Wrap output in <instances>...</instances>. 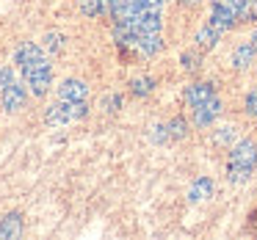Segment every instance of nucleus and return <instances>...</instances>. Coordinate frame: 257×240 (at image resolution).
I'll return each mask as SVG.
<instances>
[{"label":"nucleus","mask_w":257,"mask_h":240,"mask_svg":"<svg viewBox=\"0 0 257 240\" xmlns=\"http://www.w3.org/2000/svg\"><path fill=\"white\" fill-rule=\"evenodd\" d=\"M23 80L31 86V91H34L36 97H42V94H47L50 86H53V67L45 58H39V61L23 67Z\"/></svg>","instance_id":"nucleus-1"},{"label":"nucleus","mask_w":257,"mask_h":240,"mask_svg":"<svg viewBox=\"0 0 257 240\" xmlns=\"http://www.w3.org/2000/svg\"><path fill=\"white\" fill-rule=\"evenodd\" d=\"M229 163L254 171V166H257V144H254V141H249V138L238 141V144L232 146V152H229Z\"/></svg>","instance_id":"nucleus-2"},{"label":"nucleus","mask_w":257,"mask_h":240,"mask_svg":"<svg viewBox=\"0 0 257 240\" xmlns=\"http://www.w3.org/2000/svg\"><path fill=\"white\" fill-rule=\"evenodd\" d=\"M210 23L216 25V28H221V31H232L240 20H238V12H235V9H229L227 3H221V0H213Z\"/></svg>","instance_id":"nucleus-3"},{"label":"nucleus","mask_w":257,"mask_h":240,"mask_svg":"<svg viewBox=\"0 0 257 240\" xmlns=\"http://www.w3.org/2000/svg\"><path fill=\"white\" fill-rule=\"evenodd\" d=\"M218 113H221V100H218V97H210L207 102H202V105L194 108V124L196 127H210L218 119Z\"/></svg>","instance_id":"nucleus-4"},{"label":"nucleus","mask_w":257,"mask_h":240,"mask_svg":"<svg viewBox=\"0 0 257 240\" xmlns=\"http://www.w3.org/2000/svg\"><path fill=\"white\" fill-rule=\"evenodd\" d=\"M86 94H89V86L78 78H67L58 86V100H64V102H83Z\"/></svg>","instance_id":"nucleus-5"},{"label":"nucleus","mask_w":257,"mask_h":240,"mask_svg":"<svg viewBox=\"0 0 257 240\" xmlns=\"http://www.w3.org/2000/svg\"><path fill=\"white\" fill-rule=\"evenodd\" d=\"M0 100H3V108H6L9 113L20 111V108L25 105V100H28V94H25V86H20V83L6 86V89L0 91Z\"/></svg>","instance_id":"nucleus-6"},{"label":"nucleus","mask_w":257,"mask_h":240,"mask_svg":"<svg viewBox=\"0 0 257 240\" xmlns=\"http://www.w3.org/2000/svg\"><path fill=\"white\" fill-rule=\"evenodd\" d=\"M136 23H139V31L141 34H161V9L158 6H150L147 12H141L139 17H136Z\"/></svg>","instance_id":"nucleus-7"},{"label":"nucleus","mask_w":257,"mask_h":240,"mask_svg":"<svg viewBox=\"0 0 257 240\" xmlns=\"http://www.w3.org/2000/svg\"><path fill=\"white\" fill-rule=\"evenodd\" d=\"M221 34H224V31L216 28V25L207 20V23L196 31V47H199V50H213V47L218 45V39H221Z\"/></svg>","instance_id":"nucleus-8"},{"label":"nucleus","mask_w":257,"mask_h":240,"mask_svg":"<svg viewBox=\"0 0 257 240\" xmlns=\"http://www.w3.org/2000/svg\"><path fill=\"white\" fill-rule=\"evenodd\" d=\"M23 234V215L20 212H9L0 218V240H17Z\"/></svg>","instance_id":"nucleus-9"},{"label":"nucleus","mask_w":257,"mask_h":240,"mask_svg":"<svg viewBox=\"0 0 257 240\" xmlns=\"http://www.w3.org/2000/svg\"><path fill=\"white\" fill-rule=\"evenodd\" d=\"M210 97H216V89H213V83H194L185 89V102H188L191 108L202 105V102H207Z\"/></svg>","instance_id":"nucleus-10"},{"label":"nucleus","mask_w":257,"mask_h":240,"mask_svg":"<svg viewBox=\"0 0 257 240\" xmlns=\"http://www.w3.org/2000/svg\"><path fill=\"white\" fill-rule=\"evenodd\" d=\"M39 58H45V53H42V45H36V42H25V45H20L17 53H14V64H20V69L34 64V61H39Z\"/></svg>","instance_id":"nucleus-11"},{"label":"nucleus","mask_w":257,"mask_h":240,"mask_svg":"<svg viewBox=\"0 0 257 240\" xmlns=\"http://www.w3.org/2000/svg\"><path fill=\"white\" fill-rule=\"evenodd\" d=\"M72 122V113H69V102L58 100L56 105H50L45 111V124H50V127H58V124H67Z\"/></svg>","instance_id":"nucleus-12"},{"label":"nucleus","mask_w":257,"mask_h":240,"mask_svg":"<svg viewBox=\"0 0 257 240\" xmlns=\"http://www.w3.org/2000/svg\"><path fill=\"white\" fill-rule=\"evenodd\" d=\"M254 58H257L254 45H251V42H243V45H238L232 50V67L235 69H249L251 64H254Z\"/></svg>","instance_id":"nucleus-13"},{"label":"nucleus","mask_w":257,"mask_h":240,"mask_svg":"<svg viewBox=\"0 0 257 240\" xmlns=\"http://www.w3.org/2000/svg\"><path fill=\"white\" fill-rule=\"evenodd\" d=\"M213 196V179L210 177H199V179H194V185L188 188V201H205V199H210Z\"/></svg>","instance_id":"nucleus-14"},{"label":"nucleus","mask_w":257,"mask_h":240,"mask_svg":"<svg viewBox=\"0 0 257 240\" xmlns=\"http://www.w3.org/2000/svg\"><path fill=\"white\" fill-rule=\"evenodd\" d=\"M136 47H139L144 56H158V53L163 50V39H161V34H141V39Z\"/></svg>","instance_id":"nucleus-15"},{"label":"nucleus","mask_w":257,"mask_h":240,"mask_svg":"<svg viewBox=\"0 0 257 240\" xmlns=\"http://www.w3.org/2000/svg\"><path fill=\"white\" fill-rule=\"evenodd\" d=\"M42 42H45L47 53H61L64 47H67V34H61V31H47Z\"/></svg>","instance_id":"nucleus-16"},{"label":"nucleus","mask_w":257,"mask_h":240,"mask_svg":"<svg viewBox=\"0 0 257 240\" xmlns=\"http://www.w3.org/2000/svg\"><path fill=\"white\" fill-rule=\"evenodd\" d=\"M152 91H155V80H152V78L130 80V94H133V97H147V94H152Z\"/></svg>","instance_id":"nucleus-17"},{"label":"nucleus","mask_w":257,"mask_h":240,"mask_svg":"<svg viewBox=\"0 0 257 240\" xmlns=\"http://www.w3.org/2000/svg\"><path fill=\"white\" fill-rule=\"evenodd\" d=\"M80 14H86V17H100L102 12H108L105 9V0H80Z\"/></svg>","instance_id":"nucleus-18"},{"label":"nucleus","mask_w":257,"mask_h":240,"mask_svg":"<svg viewBox=\"0 0 257 240\" xmlns=\"http://www.w3.org/2000/svg\"><path fill=\"white\" fill-rule=\"evenodd\" d=\"M169 135H172V141H180L188 135V122H185L183 116H174L172 122H169Z\"/></svg>","instance_id":"nucleus-19"},{"label":"nucleus","mask_w":257,"mask_h":240,"mask_svg":"<svg viewBox=\"0 0 257 240\" xmlns=\"http://www.w3.org/2000/svg\"><path fill=\"white\" fill-rule=\"evenodd\" d=\"M238 20L240 23H254L257 20V0H243V6L238 12Z\"/></svg>","instance_id":"nucleus-20"},{"label":"nucleus","mask_w":257,"mask_h":240,"mask_svg":"<svg viewBox=\"0 0 257 240\" xmlns=\"http://www.w3.org/2000/svg\"><path fill=\"white\" fill-rule=\"evenodd\" d=\"M227 174H229V179H232V182H246V179L251 177V171H249V168H240V166H232V163H229Z\"/></svg>","instance_id":"nucleus-21"},{"label":"nucleus","mask_w":257,"mask_h":240,"mask_svg":"<svg viewBox=\"0 0 257 240\" xmlns=\"http://www.w3.org/2000/svg\"><path fill=\"white\" fill-rule=\"evenodd\" d=\"M180 61H183V69L196 72V69H199V64H202V58L196 56V53H183V58H180Z\"/></svg>","instance_id":"nucleus-22"},{"label":"nucleus","mask_w":257,"mask_h":240,"mask_svg":"<svg viewBox=\"0 0 257 240\" xmlns=\"http://www.w3.org/2000/svg\"><path fill=\"white\" fill-rule=\"evenodd\" d=\"M100 105H102V111H108V113H111V111H119V105H122V97H119V94H105Z\"/></svg>","instance_id":"nucleus-23"},{"label":"nucleus","mask_w":257,"mask_h":240,"mask_svg":"<svg viewBox=\"0 0 257 240\" xmlns=\"http://www.w3.org/2000/svg\"><path fill=\"white\" fill-rule=\"evenodd\" d=\"M152 141H155V144L172 141V135H169V124H155V127H152Z\"/></svg>","instance_id":"nucleus-24"},{"label":"nucleus","mask_w":257,"mask_h":240,"mask_svg":"<svg viewBox=\"0 0 257 240\" xmlns=\"http://www.w3.org/2000/svg\"><path fill=\"white\" fill-rule=\"evenodd\" d=\"M235 141V127H221L216 133V144H232Z\"/></svg>","instance_id":"nucleus-25"},{"label":"nucleus","mask_w":257,"mask_h":240,"mask_svg":"<svg viewBox=\"0 0 257 240\" xmlns=\"http://www.w3.org/2000/svg\"><path fill=\"white\" fill-rule=\"evenodd\" d=\"M246 113L257 119V86L249 91V94H246Z\"/></svg>","instance_id":"nucleus-26"},{"label":"nucleus","mask_w":257,"mask_h":240,"mask_svg":"<svg viewBox=\"0 0 257 240\" xmlns=\"http://www.w3.org/2000/svg\"><path fill=\"white\" fill-rule=\"evenodd\" d=\"M14 83V72L9 67H3L0 69V89H6V86H12Z\"/></svg>","instance_id":"nucleus-27"},{"label":"nucleus","mask_w":257,"mask_h":240,"mask_svg":"<svg viewBox=\"0 0 257 240\" xmlns=\"http://www.w3.org/2000/svg\"><path fill=\"white\" fill-rule=\"evenodd\" d=\"M124 3H127V0H105V9L111 14H116L119 9H124Z\"/></svg>","instance_id":"nucleus-28"},{"label":"nucleus","mask_w":257,"mask_h":240,"mask_svg":"<svg viewBox=\"0 0 257 240\" xmlns=\"http://www.w3.org/2000/svg\"><path fill=\"white\" fill-rule=\"evenodd\" d=\"M180 3H183V6H199L202 0H180Z\"/></svg>","instance_id":"nucleus-29"},{"label":"nucleus","mask_w":257,"mask_h":240,"mask_svg":"<svg viewBox=\"0 0 257 240\" xmlns=\"http://www.w3.org/2000/svg\"><path fill=\"white\" fill-rule=\"evenodd\" d=\"M150 3H152V6H158V9H161L163 3H166V0H150Z\"/></svg>","instance_id":"nucleus-30"},{"label":"nucleus","mask_w":257,"mask_h":240,"mask_svg":"<svg viewBox=\"0 0 257 240\" xmlns=\"http://www.w3.org/2000/svg\"><path fill=\"white\" fill-rule=\"evenodd\" d=\"M251 45H254V50H257V31L251 34Z\"/></svg>","instance_id":"nucleus-31"}]
</instances>
